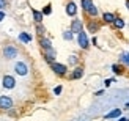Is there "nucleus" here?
Wrapping results in <instances>:
<instances>
[{
    "mask_svg": "<svg viewBox=\"0 0 129 121\" xmlns=\"http://www.w3.org/2000/svg\"><path fill=\"white\" fill-rule=\"evenodd\" d=\"M3 55H5V58H8V60L16 58L17 49H16L14 46H5V49H3Z\"/></svg>",
    "mask_w": 129,
    "mask_h": 121,
    "instance_id": "nucleus-1",
    "label": "nucleus"
},
{
    "mask_svg": "<svg viewBox=\"0 0 129 121\" xmlns=\"http://www.w3.org/2000/svg\"><path fill=\"white\" fill-rule=\"evenodd\" d=\"M11 107H13V101L10 96H0V109L10 110Z\"/></svg>",
    "mask_w": 129,
    "mask_h": 121,
    "instance_id": "nucleus-2",
    "label": "nucleus"
},
{
    "mask_svg": "<svg viewBox=\"0 0 129 121\" xmlns=\"http://www.w3.org/2000/svg\"><path fill=\"white\" fill-rule=\"evenodd\" d=\"M82 28H83L82 21H79V19H74L73 24H71V31H73V33H77V35H79L80 31H83Z\"/></svg>",
    "mask_w": 129,
    "mask_h": 121,
    "instance_id": "nucleus-3",
    "label": "nucleus"
},
{
    "mask_svg": "<svg viewBox=\"0 0 129 121\" xmlns=\"http://www.w3.org/2000/svg\"><path fill=\"white\" fill-rule=\"evenodd\" d=\"M77 41H79V46L82 49H87L88 47V38H87V33L85 31H80L79 36H77Z\"/></svg>",
    "mask_w": 129,
    "mask_h": 121,
    "instance_id": "nucleus-4",
    "label": "nucleus"
},
{
    "mask_svg": "<svg viewBox=\"0 0 129 121\" xmlns=\"http://www.w3.org/2000/svg\"><path fill=\"white\" fill-rule=\"evenodd\" d=\"M14 85H16L14 77H11V75H5V77H3V87L5 88L11 90V88H14Z\"/></svg>",
    "mask_w": 129,
    "mask_h": 121,
    "instance_id": "nucleus-5",
    "label": "nucleus"
},
{
    "mask_svg": "<svg viewBox=\"0 0 129 121\" xmlns=\"http://www.w3.org/2000/svg\"><path fill=\"white\" fill-rule=\"evenodd\" d=\"M14 69H16V72L19 74V75H25L27 74V65L25 63H22V61H19V63H16V66H14Z\"/></svg>",
    "mask_w": 129,
    "mask_h": 121,
    "instance_id": "nucleus-6",
    "label": "nucleus"
},
{
    "mask_svg": "<svg viewBox=\"0 0 129 121\" xmlns=\"http://www.w3.org/2000/svg\"><path fill=\"white\" fill-rule=\"evenodd\" d=\"M52 69H54L57 74H60V75H63L64 72L68 71L66 66H64V65H60V63H52Z\"/></svg>",
    "mask_w": 129,
    "mask_h": 121,
    "instance_id": "nucleus-7",
    "label": "nucleus"
},
{
    "mask_svg": "<svg viewBox=\"0 0 129 121\" xmlns=\"http://www.w3.org/2000/svg\"><path fill=\"white\" fill-rule=\"evenodd\" d=\"M118 116H121V109H115L112 112H109L106 115V119H112V118H118Z\"/></svg>",
    "mask_w": 129,
    "mask_h": 121,
    "instance_id": "nucleus-8",
    "label": "nucleus"
},
{
    "mask_svg": "<svg viewBox=\"0 0 129 121\" xmlns=\"http://www.w3.org/2000/svg\"><path fill=\"white\" fill-rule=\"evenodd\" d=\"M82 75H83V69L82 68H76L74 71H73V74H71V79L76 80V79H80Z\"/></svg>",
    "mask_w": 129,
    "mask_h": 121,
    "instance_id": "nucleus-9",
    "label": "nucleus"
},
{
    "mask_svg": "<svg viewBox=\"0 0 129 121\" xmlns=\"http://www.w3.org/2000/svg\"><path fill=\"white\" fill-rule=\"evenodd\" d=\"M76 11H77L76 3H73V2L68 3V6H66V13H68V14H69V16H74V14H76Z\"/></svg>",
    "mask_w": 129,
    "mask_h": 121,
    "instance_id": "nucleus-10",
    "label": "nucleus"
},
{
    "mask_svg": "<svg viewBox=\"0 0 129 121\" xmlns=\"http://www.w3.org/2000/svg\"><path fill=\"white\" fill-rule=\"evenodd\" d=\"M55 58V50L50 47V49H46V60L47 61H52Z\"/></svg>",
    "mask_w": 129,
    "mask_h": 121,
    "instance_id": "nucleus-11",
    "label": "nucleus"
},
{
    "mask_svg": "<svg viewBox=\"0 0 129 121\" xmlns=\"http://www.w3.org/2000/svg\"><path fill=\"white\" fill-rule=\"evenodd\" d=\"M91 6H93V0H82V8L85 10L87 13L91 10Z\"/></svg>",
    "mask_w": 129,
    "mask_h": 121,
    "instance_id": "nucleus-12",
    "label": "nucleus"
},
{
    "mask_svg": "<svg viewBox=\"0 0 129 121\" xmlns=\"http://www.w3.org/2000/svg\"><path fill=\"white\" fill-rule=\"evenodd\" d=\"M102 17H104L106 22H112V24L115 22V19H117V17L112 14V13H104V16H102Z\"/></svg>",
    "mask_w": 129,
    "mask_h": 121,
    "instance_id": "nucleus-13",
    "label": "nucleus"
},
{
    "mask_svg": "<svg viewBox=\"0 0 129 121\" xmlns=\"http://www.w3.org/2000/svg\"><path fill=\"white\" fill-rule=\"evenodd\" d=\"M19 39H21L22 43H30L31 41V36L28 33H21V35H19Z\"/></svg>",
    "mask_w": 129,
    "mask_h": 121,
    "instance_id": "nucleus-14",
    "label": "nucleus"
},
{
    "mask_svg": "<svg viewBox=\"0 0 129 121\" xmlns=\"http://www.w3.org/2000/svg\"><path fill=\"white\" fill-rule=\"evenodd\" d=\"M41 46H43V49L44 50H46V49H50V47H52V46H50V41L49 39H46V38H41Z\"/></svg>",
    "mask_w": 129,
    "mask_h": 121,
    "instance_id": "nucleus-15",
    "label": "nucleus"
},
{
    "mask_svg": "<svg viewBox=\"0 0 129 121\" xmlns=\"http://www.w3.org/2000/svg\"><path fill=\"white\" fill-rule=\"evenodd\" d=\"M33 17H35V21L40 24L41 21H43V13H40V11H36V10H33Z\"/></svg>",
    "mask_w": 129,
    "mask_h": 121,
    "instance_id": "nucleus-16",
    "label": "nucleus"
},
{
    "mask_svg": "<svg viewBox=\"0 0 129 121\" xmlns=\"http://www.w3.org/2000/svg\"><path fill=\"white\" fill-rule=\"evenodd\" d=\"M115 27H117V28H123L124 27V21H123V19H120V17H117V19H115Z\"/></svg>",
    "mask_w": 129,
    "mask_h": 121,
    "instance_id": "nucleus-17",
    "label": "nucleus"
},
{
    "mask_svg": "<svg viewBox=\"0 0 129 121\" xmlns=\"http://www.w3.org/2000/svg\"><path fill=\"white\" fill-rule=\"evenodd\" d=\"M88 28H90V31H91V33H96V31H98V28H99V25L94 24V22H90Z\"/></svg>",
    "mask_w": 129,
    "mask_h": 121,
    "instance_id": "nucleus-18",
    "label": "nucleus"
},
{
    "mask_svg": "<svg viewBox=\"0 0 129 121\" xmlns=\"http://www.w3.org/2000/svg\"><path fill=\"white\" fill-rule=\"evenodd\" d=\"M121 61H123L124 65H127V66H129V54H127V52L121 54Z\"/></svg>",
    "mask_w": 129,
    "mask_h": 121,
    "instance_id": "nucleus-19",
    "label": "nucleus"
},
{
    "mask_svg": "<svg viewBox=\"0 0 129 121\" xmlns=\"http://www.w3.org/2000/svg\"><path fill=\"white\" fill-rule=\"evenodd\" d=\"M63 38H64V39H73V31H64V33H63Z\"/></svg>",
    "mask_w": 129,
    "mask_h": 121,
    "instance_id": "nucleus-20",
    "label": "nucleus"
},
{
    "mask_svg": "<svg viewBox=\"0 0 129 121\" xmlns=\"http://www.w3.org/2000/svg\"><path fill=\"white\" fill-rule=\"evenodd\" d=\"M88 14H90V16H96V14H98V8H96V6L93 5V6H91V10L88 11Z\"/></svg>",
    "mask_w": 129,
    "mask_h": 121,
    "instance_id": "nucleus-21",
    "label": "nucleus"
},
{
    "mask_svg": "<svg viewBox=\"0 0 129 121\" xmlns=\"http://www.w3.org/2000/svg\"><path fill=\"white\" fill-rule=\"evenodd\" d=\"M50 13H52V10H50V5H47L46 8L43 10V14H46V16H47V14H50Z\"/></svg>",
    "mask_w": 129,
    "mask_h": 121,
    "instance_id": "nucleus-22",
    "label": "nucleus"
},
{
    "mask_svg": "<svg viewBox=\"0 0 129 121\" xmlns=\"http://www.w3.org/2000/svg\"><path fill=\"white\" fill-rule=\"evenodd\" d=\"M76 61H77V57H76V55H71V57H69V63H73V65H74Z\"/></svg>",
    "mask_w": 129,
    "mask_h": 121,
    "instance_id": "nucleus-23",
    "label": "nucleus"
},
{
    "mask_svg": "<svg viewBox=\"0 0 129 121\" xmlns=\"http://www.w3.org/2000/svg\"><path fill=\"white\" fill-rule=\"evenodd\" d=\"M112 69H113V72H115V74H120V72H121V71H120V68H118L117 65H113V66H112Z\"/></svg>",
    "mask_w": 129,
    "mask_h": 121,
    "instance_id": "nucleus-24",
    "label": "nucleus"
},
{
    "mask_svg": "<svg viewBox=\"0 0 129 121\" xmlns=\"http://www.w3.org/2000/svg\"><path fill=\"white\" fill-rule=\"evenodd\" d=\"M36 28H38V33H40V35H43V33H44V28L41 27L40 24H38V27H36Z\"/></svg>",
    "mask_w": 129,
    "mask_h": 121,
    "instance_id": "nucleus-25",
    "label": "nucleus"
},
{
    "mask_svg": "<svg viewBox=\"0 0 129 121\" xmlns=\"http://www.w3.org/2000/svg\"><path fill=\"white\" fill-rule=\"evenodd\" d=\"M54 93H55V94H60V93H61V87H57L55 90H54Z\"/></svg>",
    "mask_w": 129,
    "mask_h": 121,
    "instance_id": "nucleus-26",
    "label": "nucleus"
},
{
    "mask_svg": "<svg viewBox=\"0 0 129 121\" xmlns=\"http://www.w3.org/2000/svg\"><path fill=\"white\" fill-rule=\"evenodd\" d=\"M5 5H6L5 0H0V11H2V8H5Z\"/></svg>",
    "mask_w": 129,
    "mask_h": 121,
    "instance_id": "nucleus-27",
    "label": "nucleus"
},
{
    "mask_svg": "<svg viewBox=\"0 0 129 121\" xmlns=\"http://www.w3.org/2000/svg\"><path fill=\"white\" fill-rule=\"evenodd\" d=\"M110 84H112V79H107V80L104 82V85H106V87H109V85H110Z\"/></svg>",
    "mask_w": 129,
    "mask_h": 121,
    "instance_id": "nucleus-28",
    "label": "nucleus"
},
{
    "mask_svg": "<svg viewBox=\"0 0 129 121\" xmlns=\"http://www.w3.org/2000/svg\"><path fill=\"white\" fill-rule=\"evenodd\" d=\"M3 19H5V13H3V11H0V22H2Z\"/></svg>",
    "mask_w": 129,
    "mask_h": 121,
    "instance_id": "nucleus-29",
    "label": "nucleus"
},
{
    "mask_svg": "<svg viewBox=\"0 0 129 121\" xmlns=\"http://www.w3.org/2000/svg\"><path fill=\"white\" fill-rule=\"evenodd\" d=\"M118 121H129V119H127V118H120Z\"/></svg>",
    "mask_w": 129,
    "mask_h": 121,
    "instance_id": "nucleus-30",
    "label": "nucleus"
},
{
    "mask_svg": "<svg viewBox=\"0 0 129 121\" xmlns=\"http://www.w3.org/2000/svg\"><path fill=\"white\" fill-rule=\"evenodd\" d=\"M126 8L129 10V0H126Z\"/></svg>",
    "mask_w": 129,
    "mask_h": 121,
    "instance_id": "nucleus-31",
    "label": "nucleus"
},
{
    "mask_svg": "<svg viewBox=\"0 0 129 121\" xmlns=\"http://www.w3.org/2000/svg\"><path fill=\"white\" fill-rule=\"evenodd\" d=\"M126 109H129V102H127V104H126Z\"/></svg>",
    "mask_w": 129,
    "mask_h": 121,
    "instance_id": "nucleus-32",
    "label": "nucleus"
}]
</instances>
